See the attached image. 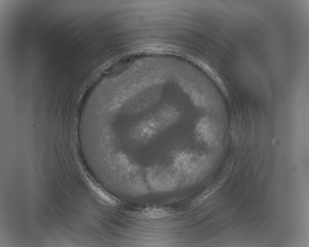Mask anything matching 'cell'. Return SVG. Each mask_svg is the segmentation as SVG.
Returning <instances> with one entry per match:
<instances>
[{
  "label": "cell",
  "instance_id": "cell-3",
  "mask_svg": "<svg viewBox=\"0 0 309 247\" xmlns=\"http://www.w3.org/2000/svg\"><path fill=\"white\" fill-rule=\"evenodd\" d=\"M198 141L210 147L217 145L220 140V130L217 123L208 117L200 118L195 127Z\"/></svg>",
  "mask_w": 309,
  "mask_h": 247
},
{
  "label": "cell",
  "instance_id": "cell-1",
  "mask_svg": "<svg viewBox=\"0 0 309 247\" xmlns=\"http://www.w3.org/2000/svg\"><path fill=\"white\" fill-rule=\"evenodd\" d=\"M211 164L210 157L206 154L183 150L174 154L172 169L178 180L179 185L189 186L204 176Z\"/></svg>",
  "mask_w": 309,
  "mask_h": 247
},
{
  "label": "cell",
  "instance_id": "cell-2",
  "mask_svg": "<svg viewBox=\"0 0 309 247\" xmlns=\"http://www.w3.org/2000/svg\"><path fill=\"white\" fill-rule=\"evenodd\" d=\"M149 187L156 192H168L179 186L178 180L172 169L153 166L147 171Z\"/></svg>",
  "mask_w": 309,
  "mask_h": 247
},
{
  "label": "cell",
  "instance_id": "cell-4",
  "mask_svg": "<svg viewBox=\"0 0 309 247\" xmlns=\"http://www.w3.org/2000/svg\"><path fill=\"white\" fill-rule=\"evenodd\" d=\"M144 214L150 218H160L168 216L170 214L169 210L159 207H151L144 210Z\"/></svg>",
  "mask_w": 309,
  "mask_h": 247
}]
</instances>
